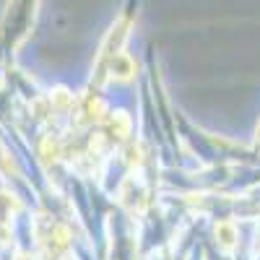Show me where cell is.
Wrapping results in <instances>:
<instances>
[{
    "label": "cell",
    "instance_id": "cell-1",
    "mask_svg": "<svg viewBox=\"0 0 260 260\" xmlns=\"http://www.w3.org/2000/svg\"><path fill=\"white\" fill-rule=\"evenodd\" d=\"M110 73H112V78H117V81L133 78V73H136V62H133V57L125 55V52H115V57L110 60Z\"/></svg>",
    "mask_w": 260,
    "mask_h": 260
},
{
    "label": "cell",
    "instance_id": "cell-3",
    "mask_svg": "<svg viewBox=\"0 0 260 260\" xmlns=\"http://www.w3.org/2000/svg\"><path fill=\"white\" fill-rule=\"evenodd\" d=\"M257 146H260V125H257Z\"/></svg>",
    "mask_w": 260,
    "mask_h": 260
},
{
    "label": "cell",
    "instance_id": "cell-2",
    "mask_svg": "<svg viewBox=\"0 0 260 260\" xmlns=\"http://www.w3.org/2000/svg\"><path fill=\"white\" fill-rule=\"evenodd\" d=\"M216 237H219L221 247H226V250H232V247L237 245V229H234V224H229V221H224V224L216 226Z\"/></svg>",
    "mask_w": 260,
    "mask_h": 260
}]
</instances>
